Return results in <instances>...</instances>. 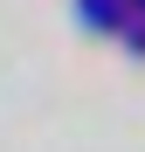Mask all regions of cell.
<instances>
[{
    "instance_id": "1",
    "label": "cell",
    "mask_w": 145,
    "mask_h": 152,
    "mask_svg": "<svg viewBox=\"0 0 145 152\" xmlns=\"http://www.w3.org/2000/svg\"><path fill=\"white\" fill-rule=\"evenodd\" d=\"M111 7H117V0H83V14H90V21H104Z\"/></svg>"
}]
</instances>
